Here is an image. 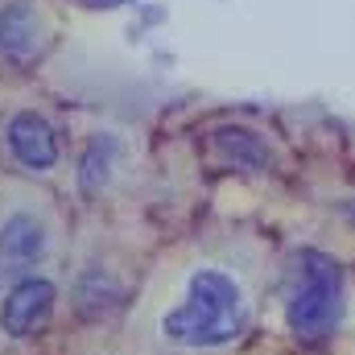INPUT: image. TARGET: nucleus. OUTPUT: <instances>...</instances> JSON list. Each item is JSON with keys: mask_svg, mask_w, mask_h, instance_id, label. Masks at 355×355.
Wrapping results in <instances>:
<instances>
[{"mask_svg": "<svg viewBox=\"0 0 355 355\" xmlns=\"http://www.w3.org/2000/svg\"><path fill=\"white\" fill-rule=\"evenodd\" d=\"M293 285H289V302H285V327L293 339L302 343H318L327 335H335L339 318H343V265L327 252H297L293 261Z\"/></svg>", "mask_w": 355, "mask_h": 355, "instance_id": "f03ea898", "label": "nucleus"}, {"mask_svg": "<svg viewBox=\"0 0 355 355\" xmlns=\"http://www.w3.org/2000/svg\"><path fill=\"white\" fill-rule=\"evenodd\" d=\"M95 4H116V0H95Z\"/></svg>", "mask_w": 355, "mask_h": 355, "instance_id": "1a4fd4ad", "label": "nucleus"}, {"mask_svg": "<svg viewBox=\"0 0 355 355\" xmlns=\"http://www.w3.org/2000/svg\"><path fill=\"white\" fill-rule=\"evenodd\" d=\"M46 223L29 211H12L0 223V281H25L46 257Z\"/></svg>", "mask_w": 355, "mask_h": 355, "instance_id": "20e7f679", "label": "nucleus"}, {"mask_svg": "<svg viewBox=\"0 0 355 355\" xmlns=\"http://www.w3.org/2000/svg\"><path fill=\"white\" fill-rule=\"evenodd\" d=\"M124 306V285L112 268H83L75 281V310L83 318H107Z\"/></svg>", "mask_w": 355, "mask_h": 355, "instance_id": "6e6552de", "label": "nucleus"}, {"mask_svg": "<svg viewBox=\"0 0 355 355\" xmlns=\"http://www.w3.org/2000/svg\"><path fill=\"white\" fill-rule=\"evenodd\" d=\"M54 302H58V289L50 277H25L17 285H8L4 302H0V327L8 339H37L50 318H54Z\"/></svg>", "mask_w": 355, "mask_h": 355, "instance_id": "7ed1b4c3", "label": "nucleus"}, {"mask_svg": "<svg viewBox=\"0 0 355 355\" xmlns=\"http://www.w3.org/2000/svg\"><path fill=\"white\" fill-rule=\"evenodd\" d=\"M244 331H248L244 289L219 268H198L186 285V297L162 318V335L178 347H194V352L227 347Z\"/></svg>", "mask_w": 355, "mask_h": 355, "instance_id": "f257e3e1", "label": "nucleus"}, {"mask_svg": "<svg viewBox=\"0 0 355 355\" xmlns=\"http://www.w3.org/2000/svg\"><path fill=\"white\" fill-rule=\"evenodd\" d=\"M211 149H215L219 166H227V170H248V174L272 170V149L261 141V132H252V128L223 124V128L211 132Z\"/></svg>", "mask_w": 355, "mask_h": 355, "instance_id": "423d86ee", "label": "nucleus"}, {"mask_svg": "<svg viewBox=\"0 0 355 355\" xmlns=\"http://www.w3.org/2000/svg\"><path fill=\"white\" fill-rule=\"evenodd\" d=\"M4 137H8V153L25 170H33V174H46L58 162V137H54L50 120L37 116V112H17L8 120V132Z\"/></svg>", "mask_w": 355, "mask_h": 355, "instance_id": "39448f33", "label": "nucleus"}, {"mask_svg": "<svg viewBox=\"0 0 355 355\" xmlns=\"http://www.w3.org/2000/svg\"><path fill=\"white\" fill-rule=\"evenodd\" d=\"M42 50V21L33 12V4L12 0L0 8V58L25 67L33 54Z\"/></svg>", "mask_w": 355, "mask_h": 355, "instance_id": "0eeeda50", "label": "nucleus"}]
</instances>
